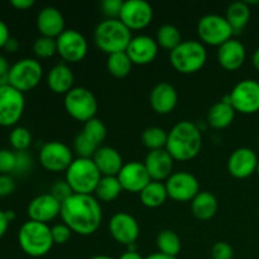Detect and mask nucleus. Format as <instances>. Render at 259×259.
<instances>
[{
  "mask_svg": "<svg viewBox=\"0 0 259 259\" xmlns=\"http://www.w3.org/2000/svg\"><path fill=\"white\" fill-rule=\"evenodd\" d=\"M33 52L38 58H50L57 53V42L55 38L38 37L33 43Z\"/></svg>",
  "mask_w": 259,
  "mask_h": 259,
  "instance_id": "58836bf2",
  "label": "nucleus"
},
{
  "mask_svg": "<svg viewBox=\"0 0 259 259\" xmlns=\"http://www.w3.org/2000/svg\"><path fill=\"white\" fill-rule=\"evenodd\" d=\"M202 147V136L192 121L182 120L175 124L167 137L166 151L175 161H191L199 154Z\"/></svg>",
  "mask_w": 259,
  "mask_h": 259,
  "instance_id": "f03ea898",
  "label": "nucleus"
},
{
  "mask_svg": "<svg viewBox=\"0 0 259 259\" xmlns=\"http://www.w3.org/2000/svg\"><path fill=\"white\" fill-rule=\"evenodd\" d=\"M230 104L235 113L255 114L259 111V82L255 80H243L233 88L229 94Z\"/></svg>",
  "mask_w": 259,
  "mask_h": 259,
  "instance_id": "9b49d317",
  "label": "nucleus"
},
{
  "mask_svg": "<svg viewBox=\"0 0 259 259\" xmlns=\"http://www.w3.org/2000/svg\"><path fill=\"white\" fill-rule=\"evenodd\" d=\"M65 174L66 182L70 185L73 194L78 195H93L103 177L93 158L81 157L73 159Z\"/></svg>",
  "mask_w": 259,
  "mask_h": 259,
  "instance_id": "39448f33",
  "label": "nucleus"
},
{
  "mask_svg": "<svg viewBox=\"0 0 259 259\" xmlns=\"http://www.w3.org/2000/svg\"><path fill=\"white\" fill-rule=\"evenodd\" d=\"M17 154L10 149H0V175H9L15 172Z\"/></svg>",
  "mask_w": 259,
  "mask_h": 259,
  "instance_id": "ea45409f",
  "label": "nucleus"
},
{
  "mask_svg": "<svg viewBox=\"0 0 259 259\" xmlns=\"http://www.w3.org/2000/svg\"><path fill=\"white\" fill-rule=\"evenodd\" d=\"M10 38L9 28H8L7 23L3 19H0V48H4L7 42Z\"/></svg>",
  "mask_w": 259,
  "mask_h": 259,
  "instance_id": "de8ad7c7",
  "label": "nucleus"
},
{
  "mask_svg": "<svg viewBox=\"0 0 259 259\" xmlns=\"http://www.w3.org/2000/svg\"><path fill=\"white\" fill-rule=\"evenodd\" d=\"M8 75L9 85L24 94L40 82L43 77V67L35 58H22L10 66Z\"/></svg>",
  "mask_w": 259,
  "mask_h": 259,
  "instance_id": "6e6552de",
  "label": "nucleus"
},
{
  "mask_svg": "<svg viewBox=\"0 0 259 259\" xmlns=\"http://www.w3.org/2000/svg\"><path fill=\"white\" fill-rule=\"evenodd\" d=\"M225 18L234 32H240L250 19V8L245 2H234L228 7Z\"/></svg>",
  "mask_w": 259,
  "mask_h": 259,
  "instance_id": "c756f323",
  "label": "nucleus"
},
{
  "mask_svg": "<svg viewBox=\"0 0 259 259\" xmlns=\"http://www.w3.org/2000/svg\"><path fill=\"white\" fill-rule=\"evenodd\" d=\"M116 177L120 182L121 189L133 194H141L142 190L152 181L144 163L138 161L124 163L123 168Z\"/></svg>",
  "mask_w": 259,
  "mask_h": 259,
  "instance_id": "f3484780",
  "label": "nucleus"
},
{
  "mask_svg": "<svg viewBox=\"0 0 259 259\" xmlns=\"http://www.w3.org/2000/svg\"><path fill=\"white\" fill-rule=\"evenodd\" d=\"M156 243L158 252L169 255V257L176 258L179 253L181 252V239L174 230L166 229L159 232L157 235Z\"/></svg>",
  "mask_w": 259,
  "mask_h": 259,
  "instance_id": "2f4dec72",
  "label": "nucleus"
},
{
  "mask_svg": "<svg viewBox=\"0 0 259 259\" xmlns=\"http://www.w3.org/2000/svg\"><path fill=\"white\" fill-rule=\"evenodd\" d=\"M119 259H144V258L142 257L138 252H129V250H126L125 253H123V254L119 257Z\"/></svg>",
  "mask_w": 259,
  "mask_h": 259,
  "instance_id": "864d4df0",
  "label": "nucleus"
},
{
  "mask_svg": "<svg viewBox=\"0 0 259 259\" xmlns=\"http://www.w3.org/2000/svg\"><path fill=\"white\" fill-rule=\"evenodd\" d=\"M39 162L47 171L66 172L73 162V154L65 143L52 141L40 148Z\"/></svg>",
  "mask_w": 259,
  "mask_h": 259,
  "instance_id": "4468645a",
  "label": "nucleus"
},
{
  "mask_svg": "<svg viewBox=\"0 0 259 259\" xmlns=\"http://www.w3.org/2000/svg\"><path fill=\"white\" fill-rule=\"evenodd\" d=\"M75 76L70 66L65 62L57 63L50 70L47 75V85L55 94H66L73 89Z\"/></svg>",
  "mask_w": 259,
  "mask_h": 259,
  "instance_id": "a878e982",
  "label": "nucleus"
},
{
  "mask_svg": "<svg viewBox=\"0 0 259 259\" xmlns=\"http://www.w3.org/2000/svg\"><path fill=\"white\" fill-rule=\"evenodd\" d=\"M258 157L254 151L242 147L233 152L228 159V172L235 179H247L257 172Z\"/></svg>",
  "mask_w": 259,
  "mask_h": 259,
  "instance_id": "aec40b11",
  "label": "nucleus"
},
{
  "mask_svg": "<svg viewBox=\"0 0 259 259\" xmlns=\"http://www.w3.org/2000/svg\"><path fill=\"white\" fill-rule=\"evenodd\" d=\"M196 30L201 43L218 47L232 39L234 33L227 18L220 14H206L200 18Z\"/></svg>",
  "mask_w": 259,
  "mask_h": 259,
  "instance_id": "1a4fd4ad",
  "label": "nucleus"
},
{
  "mask_svg": "<svg viewBox=\"0 0 259 259\" xmlns=\"http://www.w3.org/2000/svg\"><path fill=\"white\" fill-rule=\"evenodd\" d=\"M50 194L62 204V202L66 201L73 192L72 190H71L70 185L66 182V180H57V181L52 185V187H51Z\"/></svg>",
  "mask_w": 259,
  "mask_h": 259,
  "instance_id": "a19ab883",
  "label": "nucleus"
},
{
  "mask_svg": "<svg viewBox=\"0 0 259 259\" xmlns=\"http://www.w3.org/2000/svg\"><path fill=\"white\" fill-rule=\"evenodd\" d=\"M219 202L215 195L209 191H200L191 201L192 214L200 220H209L215 217Z\"/></svg>",
  "mask_w": 259,
  "mask_h": 259,
  "instance_id": "cd10ccee",
  "label": "nucleus"
},
{
  "mask_svg": "<svg viewBox=\"0 0 259 259\" xmlns=\"http://www.w3.org/2000/svg\"><path fill=\"white\" fill-rule=\"evenodd\" d=\"M207 61V52L204 43L199 40H182L169 52V62L180 73L190 75L201 70Z\"/></svg>",
  "mask_w": 259,
  "mask_h": 259,
  "instance_id": "423d86ee",
  "label": "nucleus"
},
{
  "mask_svg": "<svg viewBox=\"0 0 259 259\" xmlns=\"http://www.w3.org/2000/svg\"><path fill=\"white\" fill-rule=\"evenodd\" d=\"M17 154V166H15V172L17 174H25L32 167V158L28 154L27 151L24 152H15Z\"/></svg>",
  "mask_w": 259,
  "mask_h": 259,
  "instance_id": "a18cd8bd",
  "label": "nucleus"
},
{
  "mask_svg": "<svg viewBox=\"0 0 259 259\" xmlns=\"http://www.w3.org/2000/svg\"><path fill=\"white\" fill-rule=\"evenodd\" d=\"M9 63H8V60L3 55H0V76L5 75V73L9 72Z\"/></svg>",
  "mask_w": 259,
  "mask_h": 259,
  "instance_id": "603ef678",
  "label": "nucleus"
},
{
  "mask_svg": "<svg viewBox=\"0 0 259 259\" xmlns=\"http://www.w3.org/2000/svg\"><path fill=\"white\" fill-rule=\"evenodd\" d=\"M123 3V0H104L101 3V9L108 19H119Z\"/></svg>",
  "mask_w": 259,
  "mask_h": 259,
  "instance_id": "37998d69",
  "label": "nucleus"
},
{
  "mask_svg": "<svg viewBox=\"0 0 259 259\" xmlns=\"http://www.w3.org/2000/svg\"><path fill=\"white\" fill-rule=\"evenodd\" d=\"M156 40L158 46H161L162 48L168 50L171 52L172 50H175L182 42L181 32H180L176 25L163 24L157 29Z\"/></svg>",
  "mask_w": 259,
  "mask_h": 259,
  "instance_id": "72a5a7b5",
  "label": "nucleus"
},
{
  "mask_svg": "<svg viewBox=\"0 0 259 259\" xmlns=\"http://www.w3.org/2000/svg\"><path fill=\"white\" fill-rule=\"evenodd\" d=\"M234 250L227 242H218L211 248L212 259H234Z\"/></svg>",
  "mask_w": 259,
  "mask_h": 259,
  "instance_id": "c03bdc74",
  "label": "nucleus"
},
{
  "mask_svg": "<svg viewBox=\"0 0 259 259\" xmlns=\"http://www.w3.org/2000/svg\"><path fill=\"white\" fill-rule=\"evenodd\" d=\"M5 50H7V52H15V51L18 50V48H19V42H18L17 39H15V38H13V37H10L9 38V40H8L7 42V45H5Z\"/></svg>",
  "mask_w": 259,
  "mask_h": 259,
  "instance_id": "3c124183",
  "label": "nucleus"
},
{
  "mask_svg": "<svg viewBox=\"0 0 259 259\" xmlns=\"http://www.w3.org/2000/svg\"><path fill=\"white\" fill-rule=\"evenodd\" d=\"M27 212L29 220L47 224L61 214V202L51 194L38 195L28 204Z\"/></svg>",
  "mask_w": 259,
  "mask_h": 259,
  "instance_id": "6ab92c4d",
  "label": "nucleus"
},
{
  "mask_svg": "<svg viewBox=\"0 0 259 259\" xmlns=\"http://www.w3.org/2000/svg\"><path fill=\"white\" fill-rule=\"evenodd\" d=\"M57 53L65 62L76 63L88 55V40L85 35L76 29H66L56 38Z\"/></svg>",
  "mask_w": 259,
  "mask_h": 259,
  "instance_id": "f8f14e48",
  "label": "nucleus"
},
{
  "mask_svg": "<svg viewBox=\"0 0 259 259\" xmlns=\"http://www.w3.org/2000/svg\"><path fill=\"white\" fill-rule=\"evenodd\" d=\"M63 106L71 118L77 121H82L83 124L95 118L99 109L98 100L93 91L81 86L73 88L66 94L63 99Z\"/></svg>",
  "mask_w": 259,
  "mask_h": 259,
  "instance_id": "0eeeda50",
  "label": "nucleus"
},
{
  "mask_svg": "<svg viewBox=\"0 0 259 259\" xmlns=\"http://www.w3.org/2000/svg\"><path fill=\"white\" fill-rule=\"evenodd\" d=\"M5 214H7V218L9 219V222L15 219V212L13 210H5Z\"/></svg>",
  "mask_w": 259,
  "mask_h": 259,
  "instance_id": "4d7b16f0",
  "label": "nucleus"
},
{
  "mask_svg": "<svg viewBox=\"0 0 259 259\" xmlns=\"http://www.w3.org/2000/svg\"><path fill=\"white\" fill-rule=\"evenodd\" d=\"M18 243L23 252L33 258H39L50 253L53 247L51 228L43 223L28 220L20 227Z\"/></svg>",
  "mask_w": 259,
  "mask_h": 259,
  "instance_id": "20e7f679",
  "label": "nucleus"
},
{
  "mask_svg": "<svg viewBox=\"0 0 259 259\" xmlns=\"http://www.w3.org/2000/svg\"><path fill=\"white\" fill-rule=\"evenodd\" d=\"M252 62H253V66H254V67L259 71V48H257V50L254 51V53H253Z\"/></svg>",
  "mask_w": 259,
  "mask_h": 259,
  "instance_id": "6e6d98bb",
  "label": "nucleus"
},
{
  "mask_svg": "<svg viewBox=\"0 0 259 259\" xmlns=\"http://www.w3.org/2000/svg\"><path fill=\"white\" fill-rule=\"evenodd\" d=\"M9 219L7 218V214H5L4 210H0V239L7 234L8 228H9Z\"/></svg>",
  "mask_w": 259,
  "mask_h": 259,
  "instance_id": "8fccbe9b",
  "label": "nucleus"
},
{
  "mask_svg": "<svg viewBox=\"0 0 259 259\" xmlns=\"http://www.w3.org/2000/svg\"><path fill=\"white\" fill-rule=\"evenodd\" d=\"M51 234L55 244H66L72 235V230L66 224H56L51 228Z\"/></svg>",
  "mask_w": 259,
  "mask_h": 259,
  "instance_id": "79ce46f5",
  "label": "nucleus"
},
{
  "mask_svg": "<svg viewBox=\"0 0 259 259\" xmlns=\"http://www.w3.org/2000/svg\"><path fill=\"white\" fill-rule=\"evenodd\" d=\"M133 62L131 61L126 52H118L108 56L106 60V68L109 73L113 75L114 77L123 78L131 73Z\"/></svg>",
  "mask_w": 259,
  "mask_h": 259,
  "instance_id": "473e14b6",
  "label": "nucleus"
},
{
  "mask_svg": "<svg viewBox=\"0 0 259 259\" xmlns=\"http://www.w3.org/2000/svg\"><path fill=\"white\" fill-rule=\"evenodd\" d=\"M158 43L154 38L147 34H141L132 38L125 52L133 65L144 66L153 62L158 55Z\"/></svg>",
  "mask_w": 259,
  "mask_h": 259,
  "instance_id": "a211bd4d",
  "label": "nucleus"
},
{
  "mask_svg": "<svg viewBox=\"0 0 259 259\" xmlns=\"http://www.w3.org/2000/svg\"><path fill=\"white\" fill-rule=\"evenodd\" d=\"M15 181L10 175H0V197H7L15 191Z\"/></svg>",
  "mask_w": 259,
  "mask_h": 259,
  "instance_id": "49530a36",
  "label": "nucleus"
},
{
  "mask_svg": "<svg viewBox=\"0 0 259 259\" xmlns=\"http://www.w3.org/2000/svg\"><path fill=\"white\" fill-rule=\"evenodd\" d=\"M166 190L169 199L179 202L192 201L200 192L199 180L192 174L180 171L172 174L166 180Z\"/></svg>",
  "mask_w": 259,
  "mask_h": 259,
  "instance_id": "ddd939ff",
  "label": "nucleus"
},
{
  "mask_svg": "<svg viewBox=\"0 0 259 259\" xmlns=\"http://www.w3.org/2000/svg\"><path fill=\"white\" fill-rule=\"evenodd\" d=\"M93 161L100 171L101 176H118L124 162L120 153L113 147L103 146L94 154Z\"/></svg>",
  "mask_w": 259,
  "mask_h": 259,
  "instance_id": "393cba45",
  "label": "nucleus"
},
{
  "mask_svg": "<svg viewBox=\"0 0 259 259\" xmlns=\"http://www.w3.org/2000/svg\"><path fill=\"white\" fill-rule=\"evenodd\" d=\"M217 57L223 68L227 71H237L244 65L247 51L240 40L232 38L218 47Z\"/></svg>",
  "mask_w": 259,
  "mask_h": 259,
  "instance_id": "412c9836",
  "label": "nucleus"
},
{
  "mask_svg": "<svg viewBox=\"0 0 259 259\" xmlns=\"http://www.w3.org/2000/svg\"><path fill=\"white\" fill-rule=\"evenodd\" d=\"M258 146H259V138H258Z\"/></svg>",
  "mask_w": 259,
  "mask_h": 259,
  "instance_id": "052dcab7",
  "label": "nucleus"
},
{
  "mask_svg": "<svg viewBox=\"0 0 259 259\" xmlns=\"http://www.w3.org/2000/svg\"><path fill=\"white\" fill-rule=\"evenodd\" d=\"M235 116L234 108L230 104L229 95L225 96L222 101L214 104L207 111V123L215 129L228 128L233 123Z\"/></svg>",
  "mask_w": 259,
  "mask_h": 259,
  "instance_id": "bb28decb",
  "label": "nucleus"
},
{
  "mask_svg": "<svg viewBox=\"0 0 259 259\" xmlns=\"http://www.w3.org/2000/svg\"><path fill=\"white\" fill-rule=\"evenodd\" d=\"M123 191L121 185L116 176H103L95 190V197L99 201L111 202Z\"/></svg>",
  "mask_w": 259,
  "mask_h": 259,
  "instance_id": "7c9ffc66",
  "label": "nucleus"
},
{
  "mask_svg": "<svg viewBox=\"0 0 259 259\" xmlns=\"http://www.w3.org/2000/svg\"><path fill=\"white\" fill-rule=\"evenodd\" d=\"M109 232L115 242L128 247L131 244H136L141 229L136 218L128 212L120 211L111 217L109 222Z\"/></svg>",
  "mask_w": 259,
  "mask_h": 259,
  "instance_id": "dca6fc26",
  "label": "nucleus"
},
{
  "mask_svg": "<svg viewBox=\"0 0 259 259\" xmlns=\"http://www.w3.org/2000/svg\"><path fill=\"white\" fill-rule=\"evenodd\" d=\"M257 174H258V176H259V158H258V164H257Z\"/></svg>",
  "mask_w": 259,
  "mask_h": 259,
  "instance_id": "bf43d9fd",
  "label": "nucleus"
},
{
  "mask_svg": "<svg viewBox=\"0 0 259 259\" xmlns=\"http://www.w3.org/2000/svg\"><path fill=\"white\" fill-rule=\"evenodd\" d=\"M174 162L171 154L163 149H157V151H149L144 161L147 171L151 176L152 181H163L167 180L172 175L174 169Z\"/></svg>",
  "mask_w": 259,
  "mask_h": 259,
  "instance_id": "4be33fe9",
  "label": "nucleus"
},
{
  "mask_svg": "<svg viewBox=\"0 0 259 259\" xmlns=\"http://www.w3.org/2000/svg\"><path fill=\"white\" fill-rule=\"evenodd\" d=\"M139 196L144 206L149 209H156L166 202L168 195H167L166 185L158 181H151L142 190Z\"/></svg>",
  "mask_w": 259,
  "mask_h": 259,
  "instance_id": "c85d7f7f",
  "label": "nucleus"
},
{
  "mask_svg": "<svg viewBox=\"0 0 259 259\" xmlns=\"http://www.w3.org/2000/svg\"><path fill=\"white\" fill-rule=\"evenodd\" d=\"M25 109L24 94L10 85L0 86V125L14 126Z\"/></svg>",
  "mask_w": 259,
  "mask_h": 259,
  "instance_id": "9d476101",
  "label": "nucleus"
},
{
  "mask_svg": "<svg viewBox=\"0 0 259 259\" xmlns=\"http://www.w3.org/2000/svg\"><path fill=\"white\" fill-rule=\"evenodd\" d=\"M82 133L85 134L89 139H91L94 143L98 144L99 147H101V143H103L106 138V126L100 119L94 118L83 124Z\"/></svg>",
  "mask_w": 259,
  "mask_h": 259,
  "instance_id": "c9c22d12",
  "label": "nucleus"
},
{
  "mask_svg": "<svg viewBox=\"0 0 259 259\" xmlns=\"http://www.w3.org/2000/svg\"><path fill=\"white\" fill-rule=\"evenodd\" d=\"M10 146L17 152H24L32 143V134L24 126H14L9 134Z\"/></svg>",
  "mask_w": 259,
  "mask_h": 259,
  "instance_id": "e433bc0d",
  "label": "nucleus"
},
{
  "mask_svg": "<svg viewBox=\"0 0 259 259\" xmlns=\"http://www.w3.org/2000/svg\"><path fill=\"white\" fill-rule=\"evenodd\" d=\"M132 30L120 19H108L99 23L94 30L96 47L106 55L125 52L131 43Z\"/></svg>",
  "mask_w": 259,
  "mask_h": 259,
  "instance_id": "7ed1b4c3",
  "label": "nucleus"
},
{
  "mask_svg": "<svg viewBox=\"0 0 259 259\" xmlns=\"http://www.w3.org/2000/svg\"><path fill=\"white\" fill-rule=\"evenodd\" d=\"M99 148L100 147L94 143L91 139H89L82 132L78 133L73 141V149L81 158H93Z\"/></svg>",
  "mask_w": 259,
  "mask_h": 259,
  "instance_id": "4c0bfd02",
  "label": "nucleus"
},
{
  "mask_svg": "<svg viewBox=\"0 0 259 259\" xmlns=\"http://www.w3.org/2000/svg\"><path fill=\"white\" fill-rule=\"evenodd\" d=\"M60 217L72 233L88 237L100 228L103 210L93 195L72 194L61 204Z\"/></svg>",
  "mask_w": 259,
  "mask_h": 259,
  "instance_id": "f257e3e1",
  "label": "nucleus"
},
{
  "mask_svg": "<svg viewBox=\"0 0 259 259\" xmlns=\"http://www.w3.org/2000/svg\"><path fill=\"white\" fill-rule=\"evenodd\" d=\"M144 259H176V258L169 257V255L163 254V253L161 252H157V253H153V254H149L148 257H146Z\"/></svg>",
  "mask_w": 259,
  "mask_h": 259,
  "instance_id": "5fc2aeb1",
  "label": "nucleus"
},
{
  "mask_svg": "<svg viewBox=\"0 0 259 259\" xmlns=\"http://www.w3.org/2000/svg\"><path fill=\"white\" fill-rule=\"evenodd\" d=\"M119 19L131 30L143 29L153 19V8L146 0H126L123 3Z\"/></svg>",
  "mask_w": 259,
  "mask_h": 259,
  "instance_id": "2eb2a0df",
  "label": "nucleus"
},
{
  "mask_svg": "<svg viewBox=\"0 0 259 259\" xmlns=\"http://www.w3.org/2000/svg\"><path fill=\"white\" fill-rule=\"evenodd\" d=\"M179 101V94L174 85L168 82H159L152 89L149 103L157 114L166 115L174 111Z\"/></svg>",
  "mask_w": 259,
  "mask_h": 259,
  "instance_id": "5701e85b",
  "label": "nucleus"
},
{
  "mask_svg": "<svg viewBox=\"0 0 259 259\" xmlns=\"http://www.w3.org/2000/svg\"><path fill=\"white\" fill-rule=\"evenodd\" d=\"M89 259H114V258L109 257V255H94V257H91Z\"/></svg>",
  "mask_w": 259,
  "mask_h": 259,
  "instance_id": "13d9d810",
  "label": "nucleus"
},
{
  "mask_svg": "<svg viewBox=\"0 0 259 259\" xmlns=\"http://www.w3.org/2000/svg\"><path fill=\"white\" fill-rule=\"evenodd\" d=\"M10 5L18 10H27L34 5V0H10Z\"/></svg>",
  "mask_w": 259,
  "mask_h": 259,
  "instance_id": "09e8293b",
  "label": "nucleus"
},
{
  "mask_svg": "<svg viewBox=\"0 0 259 259\" xmlns=\"http://www.w3.org/2000/svg\"><path fill=\"white\" fill-rule=\"evenodd\" d=\"M37 28L40 35L56 39L66 30L65 18L57 8L45 7L37 15Z\"/></svg>",
  "mask_w": 259,
  "mask_h": 259,
  "instance_id": "b1692460",
  "label": "nucleus"
},
{
  "mask_svg": "<svg viewBox=\"0 0 259 259\" xmlns=\"http://www.w3.org/2000/svg\"><path fill=\"white\" fill-rule=\"evenodd\" d=\"M167 137L168 133H166L164 129L159 126H148L142 133V142L149 151H157V149L166 148Z\"/></svg>",
  "mask_w": 259,
  "mask_h": 259,
  "instance_id": "f704fd0d",
  "label": "nucleus"
}]
</instances>
